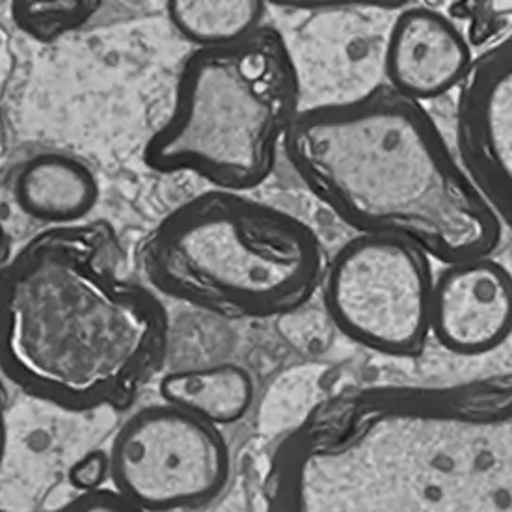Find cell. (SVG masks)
Here are the masks:
<instances>
[{
  "label": "cell",
  "instance_id": "obj_1",
  "mask_svg": "<svg viewBox=\"0 0 512 512\" xmlns=\"http://www.w3.org/2000/svg\"><path fill=\"white\" fill-rule=\"evenodd\" d=\"M511 380L371 386L283 442L267 512H512Z\"/></svg>",
  "mask_w": 512,
  "mask_h": 512
},
{
  "label": "cell",
  "instance_id": "obj_2",
  "mask_svg": "<svg viewBox=\"0 0 512 512\" xmlns=\"http://www.w3.org/2000/svg\"><path fill=\"white\" fill-rule=\"evenodd\" d=\"M168 349L161 300L123 270L105 222L45 231L0 272V369L49 405L122 408Z\"/></svg>",
  "mask_w": 512,
  "mask_h": 512
},
{
  "label": "cell",
  "instance_id": "obj_3",
  "mask_svg": "<svg viewBox=\"0 0 512 512\" xmlns=\"http://www.w3.org/2000/svg\"><path fill=\"white\" fill-rule=\"evenodd\" d=\"M283 155L356 235L412 244L442 265L494 256L501 243L503 222L427 108L386 82L300 110Z\"/></svg>",
  "mask_w": 512,
  "mask_h": 512
},
{
  "label": "cell",
  "instance_id": "obj_4",
  "mask_svg": "<svg viewBox=\"0 0 512 512\" xmlns=\"http://www.w3.org/2000/svg\"><path fill=\"white\" fill-rule=\"evenodd\" d=\"M142 265L166 297L228 319L287 317L321 289L326 256L302 218L246 192L211 189L149 233Z\"/></svg>",
  "mask_w": 512,
  "mask_h": 512
},
{
  "label": "cell",
  "instance_id": "obj_5",
  "mask_svg": "<svg viewBox=\"0 0 512 512\" xmlns=\"http://www.w3.org/2000/svg\"><path fill=\"white\" fill-rule=\"evenodd\" d=\"M297 62L278 28L200 47L177 79L170 116L144 161L161 174H194L215 189L250 192L274 172L300 114Z\"/></svg>",
  "mask_w": 512,
  "mask_h": 512
},
{
  "label": "cell",
  "instance_id": "obj_6",
  "mask_svg": "<svg viewBox=\"0 0 512 512\" xmlns=\"http://www.w3.org/2000/svg\"><path fill=\"white\" fill-rule=\"evenodd\" d=\"M432 283L431 257L416 246L356 235L326 261L324 310L354 343L414 358L431 337Z\"/></svg>",
  "mask_w": 512,
  "mask_h": 512
},
{
  "label": "cell",
  "instance_id": "obj_7",
  "mask_svg": "<svg viewBox=\"0 0 512 512\" xmlns=\"http://www.w3.org/2000/svg\"><path fill=\"white\" fill-rule=\"evenodd\" d=\"M107 457L112 490L140 512L200 511L230 481L222 429L164 401L127 419Z\"/></svg>",
  "mask_w": 512,
  "mask_h": 512
},
{
  "label": "cell",
  "instance_id": "obj_8",
  "mask_svg": "<svg viewBox=\"0 0 512 512\" xmlns=\"http://www.w3.org/2000/svg\"><path fill=\"white\" fill-rule=\"evenodd\" d=\"M457 159L492 205L503 226L512 215V40L507 36L479 56L459 84Z\"/></svg>",
  "mask_w": 512,
  "mask_h": 512
},
{
  "label": "cell",
  "instance_id": "obj_9",
  "mask_svg": "<svg viewBox=\"0 0 512 512\" xmlns=\"http://www.w3.org/2000/svg\"><path fill=\"white\" fill-rule=\"evenodd\" d=\"M511 328V272L494 256L444 265L434 276L431 336L445 351L488 354L507 341Z\"/></svg>",
  "mask_w": 512,
  "mask_h": 512
},
{
  "label": "cell",
  "instance_id": "obj_10",
  "mask_svg": "<svg viewBox=\"0 0 512 512\" xmlns=\"http://www.w3.org/2000/svg\"><path fill=\"white\" fill-rule=\"evenodd\" d=\"M472 60L470 43L449 15L431 6H410L391 25L386 84L423 105L459 88Z\"/></svg>",
  "mask_w": 512,
  "mask_h": 512
},
{
  "label": "cell",
  "instance_id": "obj_11",
  "mask_svg": "<svg viewBox=\"0 0 512 512\" xmlns=\"http://www.w3.org/2000/svg\"><path fill=\"white\" fill-rule=\"evenodd\" d=\"M97 194L90 168L68 155H38L25 164L15 183V200L27 215L60 226L88 215Z\"/></svg>",
  "mask_w": 512,
  "mask_h": 512
},
{
  "label": "cell",
  "instance_id": "obj_12",
  "mask_svg": "<svg viewBox=\"0 0 512 512\" xmlns=\"http://www.w3.org/2000/svg\"><path fill=\"white\" fill-rule=\"evenodd\" d=\"M164 403L187 410L218 429L239 423L254 401V378L239 364L174 371L162 378Z\"/></svg>",
  "mask_w": 512,
  "mask_h": 512
},
{
  "label": "cell",
  "instance_id": "obj_13",
  "mask_svg": "<svg viewBox=\"0 0 512 512\" xmlns=\"http://www.w3.org/2000/svg\"><path fill=\"white\" fill-rule=\"evenodd\" d=\"M267 2L263 0H174L166 12L177 32L200 47H218L265 25Z\"/></svg>",
  "mask_w": 512,
  "mask_h": 512
},
{
  "label": "cell",
  "instance_id": "obj_14",
  "mask_svg": "<svg viewBox=\"0 0 512 512\" xmlns=\"http://www.w3.org/2000/svg\"><path fill=\"white\" fill-rule=\"evenodd\" d=\"M101 8V2H19L14 4L15 21L38 38H53L81 27Z\"/></svg>",
  "mask_w": 512,
  "mask_h": 512
},
{
  "label": "cell",
  "instance_id": "obj_15",
  "mask_svg": "<svg viewBox=\"0 0 512 512\" xmlns=\"http://www.w3.org/2000/svg\"><path fill=\"white\" fill-rule=\"evenodd\" d=\"M449 17L468 21L464 38L470 47H483L511 25V2H457L449 8Z\"/></svg>",
  "mask_w": 512,
  "mask_h": 512
},
{
  "label": "cell",
  "instance_id": "obj_16",
  "mask_svg": "<svg viewBox=\"0 0 512 512\" xmlns=\"http://www.w3.org/2000/svg\"><path fill=\"white\" fill-rule=\"evenodd\" d=\"M0 512H10L2 511ZM45 512H140L127 499L122 498L112 488H97L90 492H81L68 503Z\"/></svg>",
  "mask_w": 512,
  "mask_h": 512
},
{
  "label": "cell",
  "instance_id": "obj_17",
  "mask_svg": "<svg viewBox=\"0 0 512 512\" xmlns=\"http://www.w3.org/2000/svg\"><path fill=\"white\" fill-rule=\"evenodd\" d=\"M108 479V457L103 451H94L73 466V486L81 492H90L101 488Z\"/></svg>",
  "mask_w": 512,
  "mask_h": 512
},
{
  "label": "cell",
  "instance_id": "obj_18",
  "mask_svg": "<svg viewBox=\"0 0 512 512\" xmlns=\"http://www.w3.org/2000/svg\"><path fill=\"white\" fill-rule=\"evenodd\" d=\"M6 390L0 382V466H2V460H4V453H6V438H8V431H6Z\"/></svg>",
  "mask_w": 512,
  "mask_h": 512
},
{
  "label": "cell",
  "instance_id": "obj_19",
  "mask_svg": "<svg viewBox=\"0 0 512 512\" xmlns=\"http://www.w3.org/2000/svg\"><path fill=\"white\" fill-rule=\"evenodd\" d=\"M8 257H10V241H8V235L2 228V224H0V265L6 263Z\"/></svg>",
  "mask_w": 512,
  "mask_h": 512
}]
</instances>
